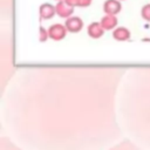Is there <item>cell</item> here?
I'll use <instances>...</instances> for the list:
<instances>
[{
	"label": "cell",
	"mask_w": 150,
	"mask_h": 150,
	"mask_svg": "<svg viewBox=\"0 0 150 150\" xmlns=\"http://www.w3.org/2000/svg\"><path fill=\"white\" fill-rule=\"evenodd\" d=\"M64 26H66V28H67L68 32H70V33H77V32H80L82 29L83 22H82V20L79 16H69V18L66 19Z\"/></svg>",
	"instance_id": "cell-2"
},
{
	"label": "cell",
	"mask_w": 150,
	"mask_h": 150,
	"mask_svg": "<svg viewBox=\"0 0 150 150\" xmlns=\"http://www.w3.org/2000/svg\"><path fill=\"white\" fill-rule=\"evenodd\" d=\"M141 15H142V18L145 21H149L150 22V4H148V5H145V6L142 7Z\"/></svg>",
	"instance_id": "cell-9"
},
{
	"label": "cell",
	"mask_w": 150,
	"mask_h": 150,
	"mask_svg": "<svg viewBox=\"0 0 150 150\" xmlns=\"http://www.w3.org/2000/svg\"><path fill=\"white\" fill-rule=\"evenodd\" d=\"M91 4V0H80V7H88Z\"/></svg>",
	"instance_id": "cell-12"
},
{
	"label": "cell",
	"mask_w": 150,
	"mask_h": 150,
	"mask_svg": "<svg viewBox=\"0 0 150 150\" xmlns=\"http://www.w3.org/2000/svg\"><path fill=\"white\" fill-rule=\"evenodd\" d=\"M74 7H71L70 5H68L64 0H60L56 5H55V9H56V14L63 19H67L69 16H71L74 9Z\"/></svg>",
	"instance_id": "cell-3"
},
{
	"label": "cell",
	"mask_w": 150,
	"mask_h": 150,
	"mask_svg": "<svg viewBox=\"0 0 150 150\" xmlns=\"http://www.w3.org/2000/svg\"><path fill=\"white\" fill-rule=\"evenodd\" d=\"M120 1H121V0H120ZM122 1H123V0H122Z\"/></svg>",
	"instance_id": "cell-14"
},
{
	"label": "cell",
	"mask_w": 150,
	"mask_h": 150,
	"mask_svg": "<svg viewBox=\"0 0 150 150\" xmlns=\"http://www.w3.org/2000/svg\"><path fill=\"white\" fill-rule=\"evenodd\" d=\"M100 22H101L102 27H103L105 30H110V29H112V28H115V27L117 26V19H116V16L112 15V14H107L105 16H103V18L101 19Z\"/></svg>",
	"instance_id": "cell-7"
},
{
	"label": "cell",
	"mask_w": 150,
	"mask_h": 150,
	"mask_svg": "<svg viewBox=\"0 0 150 150\" xmlns=\"http://www.w3.org/2000/svg\"><path fill=\"white\" fill-rule=\"evenodd\" d=\"M121 9H122V5L120 0H107L103 4V11L105 12V14L116 15L117 13L121 12Z\"/></svg>",
	"instance_id": "cell-4"
},
{
	"label": "cell",
	"mask_w": 150,
	"mask_h": 150,
	"mask_svg": "<svg viewBox=\"0 0 150 150\" xmlns=\"http://www.w3.org/2000/svg\"><path fill=\"white\" fill-rule=\"evenodd\" d=\"M68 5H70L71 7H76V6H80V0H64Z\"/></svg>",
	"instance_id": "cell-11"
},
{
	"label": "cell",
	"mask_w": 150,
	"mask_h": 150,
	"mask_svg": "<svg viewBox=\"0 0 150 150\" xmlns=\"http://www.w3.org/2000/svg\"><path fill=\"white\" fill-rule=\"evenodd\" d=\"M48 38H49L48 30H47L45 27H40V30H39V40H40L41 42H45V41H47Z\"/></svg>",
	"instance_id": "cell-10"
},
{
	"label": "cell",
	"mask_w": 150,
	"mask_h": 150,
	"mask_svg": "<svg viewBox=\"0 0 150 150\" xmlns=\"http://www.w3.org/2000/svg\"><path fill=\"white\" fill-rule=\"evenodd\" d=\"M112 38L117 41H127L130 38V30L125 27H117L112 32Z\"/></svg>",
	"instance_id": "cell-8"
},
{
	"label": "cell",
	"mask_w": 150,
	"mask_h": 150,
	"mask_svg": "<svg viewBox=\"0 0 150 150\" xmlns=\"http://www.w3.org/2000/svg\"><path fill=\"white\" fill-rule=\"evenodd\" d=\"M67 28L64 25L61 23H54L48 28V33H49V38L55 40V41H60L63 38H66L67 34Z\"/></svg>",
	"instance_id": "cell-1"
},
{
	"label": "cell",
	"mask_w": 150,
	"mask_h": 150,
	"mask_svg": "<svg viewBox=\"0 0 150 150\" xmlns=\"http://www.w3.org/2000/svg\"><path fill=\"white\" fill-rule=\"evenodd\" d=\"M57 1H60V0H57Z\"/></svg>",
	"instance_id": "cell-13"
},
{
	"label": "cell",
	"mask_w": 150,
	"mask_h": 150,
	"mask_svg": "<svg viewBox=\"0 0 150 150\" xmlns=\"http://www.w3.org/2000/svg\"><path fill=\"white\" fill-rule=\"evenodd\" d=\"M39 13H40L41 20H49L56 14V9H55V6H53L50 4H42L40 6Z\"/></svg>",
	"instance_id": "cell-5"
},
{
	"label": "cell",
	"mask_w": 150,
	"mask_h": 150,
	"mask_svg": "<svg viewBox=\"0 0 150 150\" xmlns=\"http://www.w3.org/2000/svg\"><path fill=\"white\" fill-rule=\"evenodd\" d=\"M104 28L102 27L101 22H91L89 26H88V35L93 39H98L103 35L104 33Z\"/></svg>",
	"instance_id": "cell-6"
}]
</instances>
